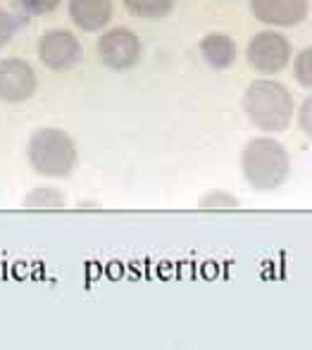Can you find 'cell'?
Here are the masks:
<instances>
[{"label":"cell","mask_w":312,"mask_h":350,"mask_svg":"<svg viewBox=\"0 0 312 350\" xmlns=\"http://www.w3.org/2000/svg\"><path fill=\"white\" fill-rule=\"evenodd\" d=\"M27 162L43 179H67L79 165L77 141L57 126H38L27 141Z\"/></svg>","instance_id":"cell-1"},{"label":"cell","mask_w":312,"mask_h":350,"mask_svg":"<svg viewBox=\"0 0 312 350\" xmlns=\"http://www.w3.org/2000/svg\"><path fill=\"white\" fill-rule=\"evenodd\" d=\"M244 112L262 131H284L294 120L296 103L291 91L279 81L272 79H257L244 93Z\"/></svg>","instance_id":"cell-2"},{"label":"cell","mask_w":312,"mask_h":350,"mask_svg":"<svg viewBox=\"0 0 312 350\" xmlns=\"http://www.w3.org/2000/svg\"><path fill=\"white\" fill-rule=\"evenodd\" d=\"M291 157L274 139H252L241 152V172L255 191H274L286 181Z\"/></svg>","instance_id":"cell-3"},{"label":"cell","mask_w":312,"mask_h":350,"mask_svg":"<svg viewBox=\"0 0 312 350\" xmlns=\"http://www.w3.org/2000/svg\"><path fill=\"white\" fill-rule=\"evenodd\" d=\"M36 55L46 70L51 72H69L81 62L83 48L81 41L74 31L69 29L53 27L48 31H43L36 41Z\"/></svg>","instance_id":"cell-4"},{"label":"cell","mask_w":312,"mask_h":350,"mask_svg":"<svg viewBox=\"0 0 312 350\" xmlns=\"http://www.w3.org/2000/svg\"><path fill=\"white\" fill-rule=\"evenodd\" d=\"M98 60L112 72H129L141 62V38L127 27H112L101 33L96 43Z\"/></svg>","instance_id":"cell-5"},{"label":"cell","mask_w":312,"mask_h":350,"mask_svg":"<svg viewBox=\"0 0 312 350\" xmlns=\"http://www.w3.org/2000/svg\"><path fill=\"white\" fill-rule=\"evenodd\" d=\"M291 43L284 33L279 31H260L250 38L248 48H246V57H248V65L257 74H279L289 65L291 60Z\"/></svg>","instance_id":"cell-6"},{"label":"cell","mask_w":312,"mask_h":350,"mask_svg":"<svg viewBox=\"0 0 312 350\" xmlns=\"http://www.w3.org/2000/svg\"><path fill=\"white\" fill-rule=\"evenodd\" d=\"M38 91V74L24 57H3L0 60V103L22 105Z\"/></svg>","instance_id":"cell-7"},{"label":"cell","mask_w":312,"mask_h":350,"mask_svg":"<svg viewBox=\"0 0 312 350\" xmlns=\"http://www.w3.org/2000/svg\"><path fill=\"white\" fill-rule=\"evenodd\" d=\"M252 17L270 27H296L308 17V0H250Z\"/></svg>","instance_id":"cell-8"},{"label":"cell","mask_w":312,"mask_h":350,"mask_svg":"<svg viewBox=\"0 0 312 350\" xmlns=\"http://www.w3.org/2000/svg\"><path fill=\"white\" fill-rule=\"evenodd\" d=\"M69 22L83 33H96L107 29L115 17L112 0H67Z\"/></svg>","instance_id":"cell-9"},{"label":"cell","mask_w":312,"mask_h":350,"mask_svg":"<svg viewBox=\"0 0 312 350\" xmlns=\"http://www.w3.org/2000/svg\"><path fill=\"white\" fill-rule=\"evenodd\" d=\"M236 43L226 33H207L200 41V55L212 70H229L236 62Z\"/></svg>","instance_id":"cell-10"},{"label":"cell","mask_w":312,"mask_h":350,"mask_svg":"<svg viewBox=\"0 0 312 350\" xmlns=\"http://www.w3.org/2000/svg\"><path fill=\"white\" fill-rule=\"evenodd\" d=\"M24 210H64L67 208V196L55 186H36L22 200Z\"/></svg>","instance_id":"cell-11"},{"label":"cell","mask_w":312,"mask_h":350,"mask_svg":"<svg viewBox=\"0 0 312 350\" xmlns=\"http://www.w3.org/2000/svg\"><path fill=\"white\" fill-rule=\"evenodd\" d=\"M129 14L138 19H162L174 10V0H122Z\"/></svg>","instance_id":"cell-12"},{"label":"cell","mask_w":312,"mask_h":350,"mask_svg":"<svg viewBox=\"0 0 312 350\" xmlns=\"http://www.w3.org/2000/svg\"><path fill=\"white\" fill-rule=\"evenodd\" d=\"M198 208L200 210H239L241 203L229 191H207V193L200 196V200H198Z\"/></svg>","instance_id":"cell-13"},{"label":"cell","mask_w":312,"mask_h":350,"mask_svg":"<svg viewBox=\"0 0 312 350\" xmlns=\"http://www.w3.org/2000/svg\"><path fill=\"white\" fill-rule=\"evenodd\" d=\"M294 77L300 86L312 88V46L303 48L294 60Z\"/></svg>","instance_id":"cell-14"},{"label":"cell","mask_w":312,"mask_h":350,"mask_svg":"<svg viewBox=\"0 0 312 350\" xmlns=\"http://www.w3.org/2000/svg\"><path fill=\"white\" fill-rule=\"evenodd\" d=\"M19 10L29 17H46L62 5V0H17Z\"/></svg>","instance_id":"cell-15"},{"label":"cell","mask_w":312,"mask_h":350,"mask_svg":"<svg viewBox=\"0 0 312 350\" xmlns=\"http://www.w3.org/2000/svg\"><path fill=\"white\" fill-rule=\"evenodd\" d=\"M14 33H17V19H14V14L10 10H5L0 5V51L12 41Z\"/></svg>","instance_id":"cell-16"},{"label":"cell","mask_w":312,"mask_h":350,"mask_svg":"<svg viewBox=\"0 0 312 350\" xmlns=\"http://www.w3.org/2000/svg\"><path fill=\"white\" fill-rule=\"evenodd\" d=\"M298 126L308 139H312V96L305 98L298 107Z\"/></svg>","instance_id":"cell-17"}]
</instances>
